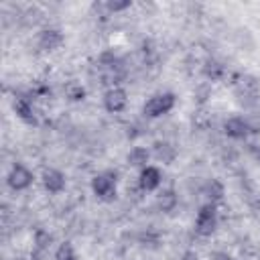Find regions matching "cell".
<instances>
[{
    "mask_svg": "<svg viewBox=\"0 0 260 260\" xmlns=\"http://www.w3.org/2000/svg\"><path fill=\"white\" fill-rule=\"evenodd\" d=\"M175 93L171 91H162V93H154L152 98L146 100V104L142 106V114L146 118H158V116H165L169 114L173 108H175Z\"/></svg>",
    "mask_w": 260,
    "mask_h": 260,
    "instance_id": "obj_1",
    "label": "cell"
},
{
    "mask_svg": "<svg viewBox=\"0 0 260 260\" xmlns=\"http://www.w3.org/2000/svg\"><path fill=\"white\" fill-rule=\"evenodd\" d=\"M116 183H118L116 173L104 171V173H100V175H95V177L91 179V191H93V195H95L98 199H102V201H112V199L116 197Z\"/></svg>",
    "mask_w": 260,
    "mask_h": 260,
    "instance_id": "obj_2",
    "label": "cell"
},
{
    "mask_svg": "<svg viewBox=\"0 0 260 260\" xmlns=\"http://www.w3.org/2000/svg\"><path fill=\"white\" fill-rule=\"evenodd\" d=\"M217 228V209H215V203H205L199 211H197V217H195V232L203 238L211 236Z\"/></svg>",
    "mask_w": 260,
    "mask_h": 260,
    "instance_id": "obj_3",
    "label": "cell"
},
{
    "mask_svg": "<svg viewBox=\"0 0 260 260\" xmlns=\"http://www.w3.org/2000/svg\"><path fill=\"white\" fill-rule=\"evenodd\" d=\"M32 181H35V175H32L24 165H20V162L12 165V169H10L8 177H6L8 187L14 189V191H24V189H28V187L32 185Z\"/></svg>",
    "mask_w": 260,
    "mask_h": 260,
    "instance_id": "obj_4",
    "label": "cell"
},
{
    "mask_svg": "<svg viewBox=\"0 0 260 260\" xmlns=\"http://www.w3.org/2000/svg\"><path fill=\"white\" fill-rule=\"evenodd\" d=\"M223 132H225L228 138L244 140V138H248L250 132H254V130H252V126H250V122H248L246 118L234 116V118H228V120L223 122Z\"/></svg>",
    "mask_w": 260,
    "mask_h": 260,
    "instance_id": "obj_5",
    "label": "cell"
},
{
    "mask_svg": "<svg viewBox=\"0 0 260 260\" xmlns=\"http://www.w3.org/2000/svg\"><path fill=\"white\" fill-rule=\"evenodd\" d=\"M128 104V93L124 87H110L106 93H104V108L110 112V114H118L126 108Z\"/></svg>",
    "mask_w": 260,
    "mask_h": 260,
    "instance_id": "obj_6",
    "label": "cell"
},
{
    "mask_svg": "<svg viewBox=\"0 0 260 260\" xmlns=\"http://www.w3.org/2000/svg\"><path fill=\"white\" fill-rule=\"evenodd\" d=\"M138 183H140V189H142V191H154V189H158L160 183H162V173H160V169H158V167H152V165L140 169Z\"/></svg>",
    "mask_w": 260,
    "mask_h": 260,
    "instance_id": "obj_7",
    "label": "cell"
},
{
    "mask_svg": "<svg viewBox=\"0 0 260 260\" xmlns=\"http://www.w3.org/2000/svg\"><path fill=\"white\" fill-rule=\"evenodd\" d=\"M43 187L53 195L61 193L65 189V175L57 169H45L43 171Z\"/></svg>",
    "mask_w": 260,
    "mask_h": 260,
    "instance_id": "obj_8",
    "label": "cell"
},
{
    "mask_svg": "<svg viewBox=\"0 0 260 260\" xmlns=\"http://www.w3.org/2000/svg\"><path fill=\"white\" fill-rule=\"evenodd\" d=\"M63 45V32L59 28H45L39 35V47L43 51H55Z\"/></svg>",
    "mask_w": 260,
    "mask_h": 260,
    "instance_id": "obj_9",
    "label": "cell"
},
{
    "mask_svg": "<svg viewBox=\"0 0 260 260\" xmlns=\"http://www.w3.org/2000/svg\"><path fill=\"white\" fill-rule=\"evenodd\" d=\"M14 114L24 122V124H37V116H35V108H32V102L28 98H16L14 104Z\"/></svg>",
    "mask_w": 260,
    "mask_h": 260,
    "instance_id": "obj_10",
    "label": "cell"
},
{
    "mask_svg": "<svg viewBox=\"0 0 260 260\" xmlns=\"http://www.w3.org/2000/svg\"><path fill=\"white\" fill-rule=\"evenodd\" d=\"M236 89H238V95L240 98H256L258 95V83L254 77H240V81L236 83Z\"/></svg>",
    "mask_w": 260,
    "mask_h": 260,
    "instance_id": "obj_11",
    "label": "cell"
},
{
    "mask_svg": "<svg viewBox=\"0 0 260 260\" xmlns=\"http://www.w3.org/2000/svg\"><path fill=\"white\" fill-rule=\"evenodd\" d=\"M154 158L156 160H160V162H165V165H169V162H173L175 160V156H177V150H175V146L173 144H169V142H154Z\"/></svg>",
    "mask_w": 260,
    "mask_h": 260,
    "instance_id": "obj_12",
    "label": "cell"
},
{
    "mask_svg": "<svg viewBox=\"0 0 260 260\" xmlns=\"http://www.w3.org/2000/svg\"><path fill=\"white\" fill-rule=\"evenodd\" d=\"M148 158H150V152H148L144 146H134V148L128 152V156H126L128 165H130V167H138V169L148 167V165H146Z\"/></svg>",
    "mask_w": 260,
    "mask_h": 260,
    "instance_id": "obj_13",
    "label": "cell"
},
{
    "mask_svg": "<svg viewBox=\"0 0 260 260\" xmlns=\"http://www.w3.org/2000/svg\"><path fill=\"white\" fill-rule=\"evenodd\" d=\"M203 195H207L209 203H215V201H219V199L223 197V185H221L219 181L211 179V181H207V183L203 185Z\"/></svg>",
    "mask_w": 260,
    "mask_h": 260,
    "instance_id": "obj_14",
    "label": "cell"
},
{
    "mask_svg": "<svg viewBox=\"0 0 260 260\" xmlns=\"http://www.w3.org/2000/svg\"><path fill=\"white\" fill-rule=\"evenodd\" d=\"M158 207L162 209V211H173L175 209V205H177V195H175V191L173 189H165V191H160L158 193Z\"/></svg>",
    "mask_w": 260,
    "mask_h": 260,
    "instance_id": "obj_15",
    "label": "cell"
},
{
    "mask_svg": "<svg viewBox=\"0 0 260 260\" xmlns=\"http://www.w3.org/2000/svg\"><path fill=\"white\" fill-rule=\"evenodd\" d=\"M203 73H205V77H209L211 81H215V79H221V77H223L225 69H223V65L217 63V61H207V63L203 65Z\"/></svg>",
    "mask_w": 260,
    "mask_h": 260,
    "instance_id": "obj_16",
    "label": "cell"
},
{
    "mask_svg": "<svg viewBox=\"0 0 260 260\" xmlns=\"http://www.w3.org/2000/svg\"><path fill=\"white\" fill-rule=\"evenodd\" d=\"M55 260H77V254H75L71 242L59 244V248L55 250Z\"/></svg>",
    "mask_w": 260,
    "mask_h": 260,
    "instance_id": "obj_17",
    "label": "cell"
},
{
    "mask_svg": "<svg viewBox=\"0 0 260 260\" xmlns=\"http://www.w3.org/2000/svg\"><path fill=\"white\" fill-rule=\"evenodd\" d=\"M65 93H67V98H69L71 102H79V100L85 98V89H83V85H79V83H69L67 89H65Z\"/></svg>",
    "mask_w": 260,
    "mask_h": 260,
    "instance_id": "obj_18",
    "label": "cell"
},
{
    "mask_svg": "<svg viewBox=\"0 0 260 260\" xmlns=\"http://www.w3.org/2000/svg\"><path fill=\"white\" fill-rule=\"evenodd\" d=\"M104 6H106V10H108V12H120V10L130 8V6H132V2H130V0H120V2L110 0V2H106Z\"/></svg>",
    "mask_w": 260,
    "mask_h": 260,
    "instance_id": "obj_19",
    "label": "cell"
},
{
    "mask_svg": "<svg viewBox=\"0 0 260 260\" xmlns=\"http://www.w3.org/2000/svg\"><path fill=\"white\" fill-rule=\"evenodd\" d=\"M209 260H234V258H232V254H228L223 250H215L209 254Z\"/></svg>",
    "mask_w": 260,
    "mask_h": 260,
    "instance_id": "obj_20",
    "label": "cell"
},
{
    "mask_svg": "<svg viewBox=\"0 0 260 260\" xmlns=\"http://www.w3.org/2000/svg\"><path fill=\"white\" fill-rule=\"evenodd\" d=\"M49 242H51V236H49V234H45V232H37V244H39L41 248H45Z\"/></svg>",
    "mask_w": 260,
    "mask_h": 260,
    "instance_id": "obj_21",
    "label": "cell"
},
{
    "mask_svg": "<svg viewBox=\"0 0 260 260\" xmlns=\"http://www.w3.org/2000/svg\"><path fill=\"white\" fill-rule=\"evenodd\" d=\"M179 260H199V256H197L195 252H191V250H189V252H185V254H183Z\"/></svg>",
    "mask_w": 260,
    "mask_h": 260,
    "instance_id": "obj_22",
    "label": "cell"
},
{
    "mask_svg": "<svg viewBox=\"0 0 260 260\" xmlns=\"http://www.w3.org/2000/svg\"><path fill=\"white\" fill-rule=\"evenodd\" d=\"M252 156L260 162V144H254V146H252Z\"/></svg>",
    "mask_w": 260,
    "mask_h": 260,
    "instance_id": "obj_23",
    "label": "cell"
}]
</instances>
